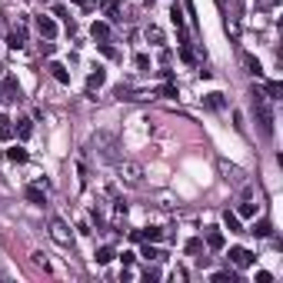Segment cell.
Segmentation results:
<instances>
[{"mask_svg":"<svg viewBox=\"0 0 283 283\" xmlns=\"http://www.w3.org/2000/svg\"><path fill=\"white\" fill-rule=\"evenodd\" d=\"M90 147H94V153H97L100 160H107V164L123 160V157H120V140H117V133H110V130H97L94 137H90Z\"/></svg>","mask_w":283,"mask_h":283,"instance_id":"cell-1","label":"cell"},{"mask_svg":"<svg viewBox=\"0 0 283 283\" xmlns=\"http://www.w3.org/2000/svg\"><path fill=\"white\" fill-rule=\"evenodd\" d=\"M253 107H257V120H260V130L267 137H273V110H270V97L263 90H253Z\"/></svg>","mask_w":283,"mask_h":283,"instance_id":"cell-2","label":"cell"},{"mask_svg":"<svg viewBox=\"0 0 283 283\" xmlns=\"http://www.w3.org/2000/svg\"><path fill=\"white\" fill-rule=\"evenodd\" d=\"M117 180L123 187H143V167L133 160H117Z\"/></svg>","mask_w":283,"mask_h":283,"instance_id":"cell-3","label":"cell"},{"mask_svg":"<svg viewBox=\"0 0 283 283\" xmlns=\"http://www.w3.org/2000/svg\"><path fill=\"white\" fill-rule=\"evenodd\" d=\"M50 240L60 247H74V230L67 227L60 217H50Z\"/></svg>","mask_w":283,"mask_h":283,"instance_id":"cell-4","label":"cell"},{"mask_svg":"<svg viewBox=\"0 0 283 283\" xmlns=\"http://www.w3.org/2000/svg\"><path fill=\"white\" fill-rule=\"evenodd\" d=\"M220 174H223V180H227V184H233V187H243V184H247V174H243L240 167L227 164V160H220Z\"/></svg>","mask_w":283,"mask_h":283,"instance_id":"cell-5","label":"cell"},{"mask_svg":"<svg viewBox=\"0 0 283 283\" xmlns=\"http://www.w3.org/2000/svg\"><path fill=\"white\" fill-rule=\"evenodd\" d=\"M0 100H20V84H17V77H3V84H0Z\"/></svg>","mask_w":283,"mask_h":283,"instance_id":"cell-6","label":"cell"},{"mask_svg":"<svg viewBox=\"0 0 283 283\" xmlns=\"http://www.w3.org/2000/svg\"><path fill=\"white\" fill-rule=\"evenodd\" d=\"M253 260H257V257H253L250 250H243V247H230V263H233V267L243 270V267H253Z\"/></svg>","mask_w":283,"mask_h":283,"instance_id":"cell-7","label":"cell"},{"mask_svg":"<svg viewBox=\"0 0 283 283\" xmlns=\"http://www.w3.org/2000/svg\"><path fill=\"white\" fill-rule=\"evenodd\" d=\"M7 44H10L13 50H20V47L27 44V20H23V17L17 20V27L10 30V37H7Z\"/></svg>","mask_w":283,"mask_h":283,"instance_id":"cell-8","label":"cell"},{"mask_svg":"<svg viewBox=\"0 0 283 283\" xmlns=\"http://www.w3.org/2000/svg\"><path fill=\"white\" fill-rule=\"evenodd\" d=\"M37 33H40L44 40H54V37H57V23H54V17H37Z\"/></svg>","mask_w":283,"mask_h":283,"instance_id":"cell-9","label":"cell"},{"mask_svg":"<svg viewBox=\"0 0 283 283\" xmlns=\"http://www.w3.org/2000/svg\"><path fill=\"white\" fill-rule=\"evenodd\" d=\"M240 64L247 67V74H253V77H260L263 74V67H260V60L253 54H247V50H240Z\"/></svg>","mask_w":283,"mask_h":283,"instance_id":"cell-10","label":"cell"},{"mask_svg":"<svg viewBox=\"0 0 283 283\" xmlns=\"http://www.w3.org/2000/svg\"><path fill=\"white\" fill-rule=\"evenodd\" d=\"M23 196L30 200L33 207H44V203H47V190H44V187H27V190H23Z\"/></svg>","mask_w":283,"mask_h":283,"instance_id":"cell-11","label":"cell"},{"mask_svg":"<svg viewBox=\"0 0 283 283\" xmlns=\"http://www.w3.org/2000/svg\"><path fill=\"white\" fill-rule=\"evenodd\" d=\"M247 233H253V237H273V223H270V220H257Z\"/></svg>","mask_w":283,"mask_h":283,"instance_id":"cell-12","label":"cell"},{"mask_svg":"<svg viewBox=\"0 0 283 283\" xmlns=\"http://www.w3.org/2000/svg\"><path fill=\"white\" fill-rule=\"evenodd\" d=\"M47 70L54 74V80H57V84H70V74H67V67H64V64L50 60V67H47Z\"/></svg>","mask_w":283,"mask_h":283,"instance_id":"cell-13","label":"cell"},{"mask_svg":"<svg viewBox=\"0 0 283 283\" xmlns=\"http://www.w3.org/2000/svg\"><path fill=\"white\" fill-rule=\"evenodd\" d=\"M223 227H227L230 233H247V230H243V223H240V217H237V213H230V210L223 213Z\"/></svg>","mask_w":283,"mask_h":283,"instance_id":"cell-14","label":"cell"},{"mask_svg":"<svg viewBox=\"0 0 283 283\" xmlns=\"http://www.w3.org/2000/svg\"><path fill=\"white\" fill-rule=\"evenodd\" d=\"M207 247H210V250H223V233H220L217 227L207 230Z\"/></svg>","mask_w":283,"mask_h":283,"instance_id":"cell-15","label":"cell"},{"mask_svg":"<svg viewBox=\"0 0 283 283\" xmlns=\"http://www.w3.org/2000/svg\"><path fill=\"white\" fill-rule=\"evenodd\" d=\"M103 84H107V74H103V70H94V74L87 77V90H90V94H94V90H100Z\"/></svg>","mask_w":283,"mask_h":283,"instance_id":"cell-16","label":"cell"},{"mask_svg":"<svg viewBox=\"0 0 283 283\" xmlns=\"http://www.w3.org/2000/svg\"><path fill=\"white\" fill-rule=\"evenodd\" d=\"M13 130H17V137H20V140H27V137L33 133V120L20 117V120H17V127H13Z\"/></svg>","mask_w":283,"mask_h":283,"instance_id":"cell-17","label":"cell"},{"mask_svg":"<svg viewBox=\"0 0 283 283\" xmlns=\"http://www.w3.org/2000/svg\"><path fill=\"white\" fill-rule=\"evenodd\" d=\"M90 33H94V40H107V37H110V23L107 20H97L94 27H90Z\"/></svg>","mask_w":283,"mask_h":283,"instance_id":"cell-18","label":"cell"},{"mask_svg":"<svg viewBox=\"0 0 283 283\" xmlns=\"http://www.w3.org/2000/svg\"><path fill=\"white\" fill-rule=\"evenodd\" d=\"M7 160H10V164H27V150H23V147H17V143H13L10 150H7Z\"/></svg>","mask_w":283,"mask_h":283,"instance_id":"cell-19","label":"cell"},{"mask_svg":"<svg viewBox=\"0 0 283 283\" xmlns=\"http://www.w3.org/2000/svg\"><path fill=\"white\" fill-rule=\"evenodd\" d=\"M10 137H13V120L0 117V140H10Z\"/></svg>","mask_w":283,"mask_h":283,"instance_id":"cell-20","label":"cell"},{"mask_svg":"<svg viewBox=\"0 0 283 283\" xmlns=\"http://www.w3.org/2000/svg\"><path fill=\"white\" fill-rule=\"evenodd\" d=\"M263 94H267V97H270V100H280V94H283V84H280V80H270V84H267V90H263Z\"/></svg>","mask_w":283,"mask_h":283,"instance_id":"cell-21","label":"cell"},{"mask_svg":"<svg viewBox=\"0 0 283 283\" xmlns=\"http://www.w3.org/2000/svg\"><path fill=\"white\" fill-rule=\"evenodd\" d=\"M140 237L147 240V243H157V240L164 237V230H157V227H147V230H140Z\"/></svg>","mask_w":283,"mask_h":283,"instance_id":"cell-22","label":"cell"},{"mask_svg":"<svg viewBox=\"0 0 283 283\" xmlns=\"http://www.w3.org/2000/svg\"><path fill=\"white\" fill-rule=\"evenodd\" d=\"M113 257H117V253H113V247H100V250H97V263H100V267H103V263H110Z\"/></svg>","mask_w":283,"mask_h":283,"instance_id":"cell-23","label":"cell"},{"mask_svg":"<svg viewBox=\"0 0 283 283\" xmlns=\"http://www.w3.org/2000/svg\"><path fill=\"white\" fill-rule=\"evenodd\" d=\"M237 217H243V220H253V217H257V207H253V203H240Z\"/></svg>","mask_w":283,"mask_h":283,"instance_id":"cell-24","label":"cell"},{"mask_svg":"<svg viewBox=\"0 0 283 283\" xmlns=\"http://www.w3.org/2000/svg\"><path fill=\"white\" fill-rule=\"evenodd\" d=\"M100 7L107 10V17H110V20H120V17H117V0H100Z\"/></svg>","mask_w":283,"mask_h":283,"instance_id":"cell-25","label":"cell"},{"mask_svg":"<svg viewBox=\"0 0 283 283\" xmlns=\"http://www.w3.org/2000/svg\"><path fill=\"white\" fill-rule=\"evenodd\" d=\"M140 257H143V260H160V250H153V247H150V243H147V247H143V250H140Z\"/></svg>","mask_w":283,"mask_h":283,"instance_id":"cell-26","label":"cell"},{"mask_svg":"<svg viewBox=\"0 0 283 283\" xmlns=\"http://www.w3.org/2000/svg\"><path fill=\"white\" fill-rule=\"evenodd\" d=\"M147 40H153V44H164V33H160V27H147Z\"/></svg>","mask_w":283,"mask_h":283,"instance_id":"cell-27","label":"cell"},{"mask_svg":"<svg viewBox=\"0 0 283 283\" xmlns=\"http://www.w3.org/2000/svg\"><path fill=\"white\" fill-rule=\"evenodd\" d=\"M213 283H233V270H223V273H213L210 277Z\"/></svg>","mask_w":283,"mask_h":283,"instance_id":"cell-28","label":"cell"},{"mask_svg":"<svg viewBox=\"0 0 283 283\" xmlns=\"http://www.w3.org/2000/svg\"><path fill=\"white\" fill-rule=\"evenodd\" d=\"M200 250H203V240H187V253H193V257H196V253H200Z\"/></svg>","mask_w":283,"mask_h":283,"instance_id":"cell-29","label":"cell"},{"mask_svg":"<svg viewBox=\"0 0 283 283\" xmlns=\"http://www.w3.org/2000/svg\"><path fill=\"white\" fill-rule=\"evenodd\" d=\"M207 103H210L213 110H220V107H223V94H210V97H207Z\"/></svg>","mask_w":283,"mask_h":283,"instance_id":"cell-30","label":"cell"},{"mask_svg":"<svg viewBox=\"0 0 283 283\" xmlns=\"http://www.w3.org/2000/svg\"><path fill=\"white\" fill-rule=\"evenodd\" d=\"M133 64L140 67V70H147V67H150V57H147V54H137V57H133Z\"/></svg>","mask_w":283,"mask_h":283,"instance_id":"cell-31","label":"cell"},{"mask_svg":"<svg viewBox=\"0 0 283 283\" xmlns=\"http://www.w3.org/2000/svg\"><path fill=\"white\" fill-rule=\"evenodd\" d=\"M160 94H164V97H177V84H170V80H167L164 87H160Z\"/></svg>","mask_w":283,"mask_h":283,"instance_id":"cell-32","label":"cell"},{"mask_svg":"<svg viewBox=\"0 0 283 283\" xmlns=\"http://www.w3.org/2000/svg\"><path fill=\"white\" fill-rule=\"evenodd\" d=\"M143 280H160V270H157V267H147V270H143Z\"/></svg>","mask_w":283,"mask_h":283,"instance_id":"cell-33","label":"cell"},{"mask_svg":"<svg viewBox=\"0 0 283 283\" xmlns=\"http://www.w3.org/2000/svg\"><path fill=\"white\" fill-rule=\"evenodd\" d=\"M33 263H37V267H44V270H50V263L44 260V253H33Z\"/></svg>","mask_w":283,"mask_h":283,"instance_id":"cell-34","label":"cell"},{"mask_svg":"<svg viewBox=\"0 0 283 283\" xmlns=\"http://www.w3.org/2000/svg\"><path fill=\"white\" fill-rule=\"evenodd\" d=\"M270 280H273V277H270L267 270H260V273H257V283H270Z\"/></svg>","mask_w":283,"mask_h":283,"instance_id":"cell-35","label":"cell"},{"mask_svg":"<svg viewBox=\"0 0 283 283\" xmlns=\"http://www.w3.org/2000/svg\"><path fill=\"white\" fill-rule=\"evenodd\" d=\"M74 3H87V0H74Z\"/></svg>","mask_w":283,"mask_h":283,"instance_id":"cell-36","label":"cell"},{"mask_svg":"<svg viewBox=\"0 0 283 283\" xmlns=\"http://www.w3.org/2000/svg\"><path fill=\"white\" fill-rule=\"evenodd\" d=\"M270 3H277V0H270Z\"/></svg>","mask_w":283,"mask_h":283,"instance_id":"cell-37","label":"cell"}]
</instances>
